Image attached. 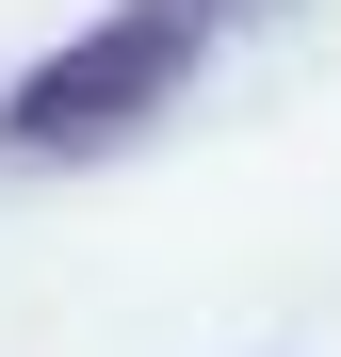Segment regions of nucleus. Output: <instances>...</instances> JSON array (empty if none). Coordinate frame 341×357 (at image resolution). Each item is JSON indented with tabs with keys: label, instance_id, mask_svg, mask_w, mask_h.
Instances as JSON below:
<instances>
[{
	"label": "nucleus",
	"instance_id": "f257e3e1",
	"mask_svg": "<svg viewBox=\"0 0 341 357\" xmlns=\"http://www.w3.org/2000/svg\"><path fill=\"white\" fill-rule=\"evenodd\" d=\"M179 49H195V0H146V17H114L98 49L33 66L0 130H17V146H98V130H130V98H162V66H179Z\"/></svg>",
	"mask_w": 341,
	"mask_h": 357
}]
</instances>
